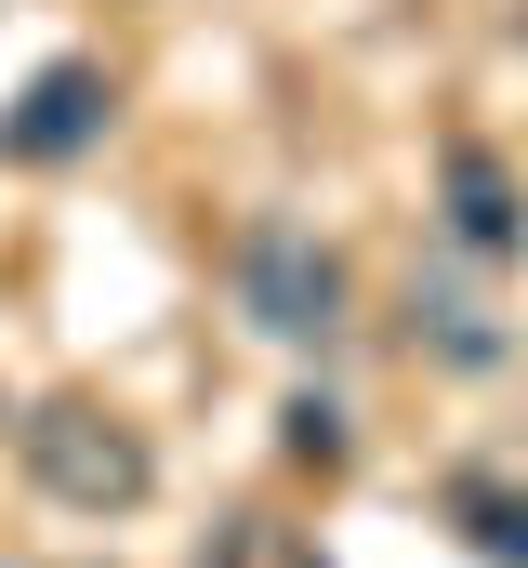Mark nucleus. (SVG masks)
Segmentation results:
<instances>
[{
	"mask_svg": "<svg viewBox=\"0 0 528 568\" xmlns=\"http://www.w3.org/2000/svg\"><path fill=\"white\" fill-rule=\"evenodd\" d=\"M409 344H436L449 371H489V357H502L489 304H476V291H449V278H409Z\"/></svg>",
	"mask_w": 528,
	"mask_h": 568,
	"instance_id": "5",
	"label": "nucleus"
},
{
	"mask_svg": "<svg viewBox=\"0 0 528 568\" xmlns=\"http://www.w3.org/2000/svg\"><path fill=\"white\" fill-rule=\"evenodd\" d=\"M449 239H463L476 265H502L528 239V199H516V172H502L489 145H449Z\"/></svg>",
	"mask_w": 528,
	"mask_h": 568,
	"instance_id": "4",
	"label": "nucleus"
},
{
	"mask_svg": "<svg viewBox=\"0 0 528 568\" xmlns=\"http://www.w3.org/2000/svg\"><path fill=\"white\" fill-rule=\"evenodd\" d=\"M449 516H463V542H476L489 568H528V503H516V489H463Z\"/></svg>",
	"mask_w": 528,
	"mask_h": 568,
	"instance_id": "6",
	"label": "nucleus"
},
{
	"mask_svg": "<svg viewBox=\"0 0 528 568\" xmlns=\"http://www.w3.org/2000/svg\"><path fill=\"white\" fill-rule=\"evenodd\" d=\"M238 317H252L264 344H331L344 331V252L317 225L264 212L252 239H238Z\"/></svg>",
	"mask_w": 528,
	"mask_h": 568,
	"instance_id": "2",
	"label": "nucleus"
},
{
	"mask_svg": "<svg viewBox=\"0 0 528 568\" xmlns=\"http://www.w3.org/2000/svg\"><path fill=\"white\" fill-rule=\"evenodd\" d=\"M106 133V67H40L27 80V106H0V159H80V145Z\"/></svg>",
	"mask_w": 528,
	"mask_h": 568,
	"instance_id": "3",
	"label": "nucleus"
},
{
	"mask_svg": "<svg viewBox=\"0 0 528 568\" xmlns=\"http://www.w3.org/2000/svg\"><path fill=\"white\" fill-rule=\"evenodd\" d=\"M13 449H27V476L53 489V503H80V516H132L145 503V436L120 424V410H93V397H40L27 424H13Z\"/></svg>",
	"mask_w": 528,
	"mask_h": 568,
	"instance_id": "1",
	"label": "nucleus"
},
{
	"mask_svg": "<svg viewBox=\"0 0 528 568\" xmlns=\"http://www.w3.org/2000/svg\"><path fill=\"white\" fill-rule=\"evenodd\" d=\"M277 424H291V463H344V410L331 397H291Z\"/></svg>",
	"mask_w": 528,
	"mask_h": 568,
	"instance_id": "7",
	"label": "nucleus"
}]
</instances>
